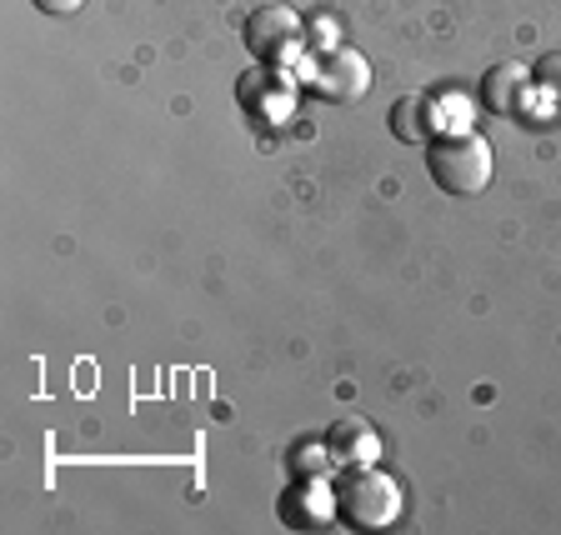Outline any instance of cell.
Returning a JSON list of instances; mask_svg holds the SVG:
<instances>
[{"instance_id":"1","label":"cell","mask_w":561,"mask_h":535,"mask_svg":"<svg viewBox=\"0 0 561 535\" xmlns=\"http://www.w3.org/2000/svg\"><path fill=\"white\" fill-rule=\"evenodd\" d=\"M331 496H336V521L351 531H386L407 505L401 486L376 466H341V476H331Z\"/></svg>"},{"instance_id":"2","label":"cell","mask_w":561,"mask_h":535,"mask_svg":"<svg viewBox=\"0 0 561 535\" xmlns=\"http://www.w3.org/2000/svg\"><path fill=\"white\" fill-rule=\"evenodd\" d=\"M426 171L446 196H481L491 186V146L471 130H442L436 140H426Z\"/></svg>"},{"instance_id":"3","label":"cell","mask_w":561,"mask_h":535,"mask_svg":"<svg viewBox=\"0 0 561 535\" xmlns=\"http://www.w3.org/2000/svg\"><path fill=\"white\" fill-rule=\"evenodd\" d=\"M245 50L261 60V66H280L301 50V15L291 5H261V11L245 15V31H241Z\"/></svg>"},{"instance_id":"4","label":"cell","mask_w":561,"mask_h":535,"mask_svg":"<svg viewBox=\"0 0 561 535\" xmlns=\"http://www.w3.org/2000/svg\"><path fill=\"white\" fill-rule=\"evenodd\" d=\"M316 91L336 105L362 101V95L371 91V66H366V56L351 46H331L327 56H321V66H316Z\"/></svg>"},{"instance_id":"5","label":"cell","mask_w":561,"mask_h":535,"mask_svg":"<svg viewBox=\"0 0 561 535\" xmlns=\"http://www.w3.org/2000/svg\"><path fill=\"white\" fill-rule=\"evenodd\" d=\"M280 521L296 531H316V525L336 521V496H331L327 476H296L280 496Z\"/></svg>"},{"instance_id":"6","label":"cell","mask_w":561,"mask_h":535,"mask_svg":"<svg viewBox=\"0 0 561 535\" xmlns=\"http://www.w3.org/2000/svg\"><path fill=\"white\" fill-rule=\"evenodd\" d=\"M526 91H531V70L516 66V60H502V66H491L486 75H481V105H486V116H522L526 111Z\"/></svg>"},{"instance_id":"7","label":"cell","mask_w":561,"mask_h":535,"mask_svg":"<svg viewBox=\"0 0 561 535\" xmlns=\"http://www.w3.org/2000/svg\"><path fill=\"white\" fill-rule=\"evenodd\" d=\"M321 441H327V451H331L336 466H371L376 455H381V435H376V426L371 420H356V416L331 420Z\"/></svg>"},{"instance_id":"8","label":"cell","mask_w":561,"mask_h":535,"mask_svg":"<svg viewBox=\"0 0 561 535\" xmlns=\"http://www.w3.org/2000/svg\"><path fill=\"white\" fill-rule=\"evenodd\" d=\"M391 136L397 140H436L442 136V101L426 91L401 95L391 105Z\"/></svg>"},{"instance_id":"9","label":"cell","mask_w":561,"mask_h":535,"mask_svg":"<svg viewBox=\"0 0 561 535\" xmlns=\"http://www.w3.org/2000/svg\"><path fill=\"white\" fill-rule=\"evenodd\" d=\"M531 91H541L551 105H561V50H547L531 66Z\"/></svg>"},{"instance_id":"10","label":"cell","mask_w":561,"mask_h":535,"mask_svg":"<svg viewBox=\"0 0 561 535\" xmlns=\"http://www.w3.org/2000/svg\"><path fill=\"white\" fill-rule=\"evenodd\" d=\"M327 441H316V445H301V451H291V476H327Z\"/></svg>"},{"instance_id":"11","label":"cell","mask_w":561,"mask_h":535,"mask_svg":"<svg viewBox=\"0 0 561 535\" xmlns=\"http://www.w3.org/2000/svg\"><path fill=\"white\" fill-rule=\"evenodd\" d=\"M41 15H76L85 5V0H31Z\"/></svg>"}]
</instances>
